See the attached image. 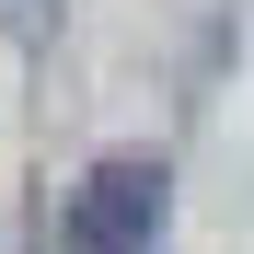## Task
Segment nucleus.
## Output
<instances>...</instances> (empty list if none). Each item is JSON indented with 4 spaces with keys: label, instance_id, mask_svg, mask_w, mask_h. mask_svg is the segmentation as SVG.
<instances>
[{
    "label": "nucleus",
    "instance_id": "nucleus-1",
    "mask_svg": "<svg viewBox=\"0 0 254 254\" xmlns=\"http://www.w3.org/2000/svg\"><path fill=\"white\" fill-rule=\"evenodd\" d=\"M162 208H174V174H162L150 150H116V162H93V174L69 185V254H150V231H162Z\"/></svg>",
    "mask_w": 254,
    "mask_h": 254
}]
</instances>
